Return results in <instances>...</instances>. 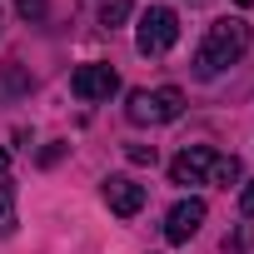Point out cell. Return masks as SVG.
<instances>
[{"label":"cell","instance_id":"obj_1","mask_svg":"<svg viewBox=\"0 0 254 254\" xmlns=\"http://www.w3.org/2000/svg\"><path fill=\"white\" fill-rule=\"evenodd\" d=\"M244 50H249V25H244L239 15H224V20H214V25L204 30L199 55H194V75H199V80H214V75L229 70Z\"/></svg>","mask_w":254,"mask_h":254},{"label":"cell","instance_id":"obj_2","mask_svg":"<svg viewBox=\"0 0 254 254\" xmlns=\"http://www.w3.org/2000/svg\"><path fill=\"white\" fill-rule=\"evenodd\" d=\"M175 40H180V15H175L170 5H150V10L140 15L135 50L155 60V55H170V50H175Z\"/></svg>","mask_w":254,"mask_h":254},{"label":"cell","instance_id":"obj_3","mask_svg":"<svg viewBox=\"0 0 254 254\" xmlns=\"http://www.w3.org/2000/svg\"><path fill=\"white\" fill-rule=\"evenodd\" d=\"M180 110H185V95H180L175 85L135 90V95H130V105H125V115H130L135 125H170V120H180Z\"/></svg>","mask_w":254,"mask_h":254},{"label":"cell","instance_id":"obj_4","mask_svg":"<svg viewBox=\"0 0 254 254\" xmlns=\"http://www.w3.org/2000/svg\"><path fill=\"white\" fill-rule=\"evenodd\" d=\"M70 90H75V100H85V105H95V100H110V95L120 90V75H115L110 65H100V60H90V65H80V70L70 75Z\"/></svg>","mask_w":254,"mask_h":254},{"label":"cell","instance_id":"obj_5","mask_svg":"<svg viewBox=\"0 0 254 254\" xmlns=\"http://www.w3.org/2000/svg\"><path fill=\"white\" fill-rule=\"evenodd\" d=\"M100 194H105L110 214H120V219H130V214H140V209H145V185H140V180H130V175H110Z\"/></svg>","mask_w":254,"mask_h":254},{"label":"cell","instance_id":"obj_6","mask_svg":"<svg viewBox=\"0 0 254 254\" xmlns=\"http://www.w3.org/2000/svg\"><path fill=\"white\" fill-rule=\"evenodd\" d=\"M199 224H204V199H180L170 214H165V239L170 244H190L194 234H199Z\"/></svg>","mask_w":254,"mask_h":254},{"label":"cell","instance_id":"obj_7","mask_svg":"<svg viewBox=\"0 0 254 254\" xmlns=\"http://www.w3.org/2000/svg\"><path fill=\"white\" fill-rule=\"evenodd\" d=\"M209 170H214V150H209V145H190V150L170 165V180H175V185H209Z\"/></svg>","mask_w":254,"mask_h":254},{"label":"cell","instance_id":"obj_8","mask_svg":"<svg viewBox=\"0 0 254 254\" xmlns=\"http://www.w3.org/2000/svg\"><path fill=\"white\" fill-rule=\"evenodd\" d=\"M15 185H0V239H10L15 234Z\"/></svg>","mask_w":254,"mask_h":254},{"label":"cell","instance_id":"obj_9","mask_svg":"<svg viewBox=\"0 0 254 254\" xmlns=\"http://www.w3.org/2000/svg\"><path fill=\"white\" fill-rule=\"evenodd\" d=\"M125 20H130V0H100V25L105 30H115Z\"/></svg>","mask_w":254,"mask_h":254},{"label":"cell","instance_id":"obj_10","mask_svg":"<svg viewBox=\"0 0 254 254\" xmlns=\"http://www.w3.org/2000/svg\"><path fill=\"white\" fill-rule=\"evenodd\" d=\"M234 180H239V160H234V155H214V170H209V185H224V190H229Z\"/></svg>","mask_w":254,"mask_h":254},{"label":"cell","instance_id":"obj_11","mask_svg":"<svg viewBox=\"0 0 254 254\" xmlns=\"http://www.w3.org/2000/svg\"><path fill=\"white\" fill-rule=\"evenodd\" d=\"M125 155H130L135 165H155V145H130V150H125Z\"/></svg>","mask_w":254,"mask_h":254},{"label":"cell","instance_id":"obj_12","mask_svg":"<svg viewBox=\"0 0 254 254\" xmlns=\"http://www.w3.org/2000/svg\"><path fill=\"white\" fill-rule=\"evenodd\" d=\"M20 15H25V20H40V15H45V0H20Z\"/></svg>","mask_w":254,"mask_h":254},{"label":"cell","instance_id":"obj_13","mask_svg":"<svg viewBox=\"0 0 254 254\" xmlns=\"http://www.w3.org/2000/svg\"><path fill=\"white\" fill-rule=\"evenodd\" d=\"M239 209H244V219H254V180L244 185V194H239Z\"/></svg>","mask_w":254,"mask_h":254},{"label":"cell","instance_id":"obj_14","mask_svg":"<svg viewBox=\"0 0 254 254\" xmlns=\"http://www.w3.org/2000/svg\"><path fill=\"white\" fill-rule=\"evenodd\" d=\"M5 170H10V155H5V150H0V175H5Z\"/></svg>","mask_w":254,"mask_h":254},{"label":"cell","instance_id":"obj_15","mask_svg":"<svg viewBox=\"0 0 254 254\" xmlns=\"http://www.w3.org/2000/svg\"><path fill=\"white\" fill-rule=\"evenodd\" d=\"M234 5H254V0H234Z\"/></svg>","mask_w":254,"mask_h":254}]
</instances>
